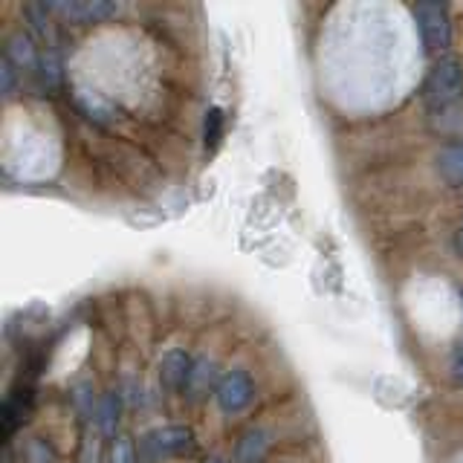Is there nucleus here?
Returning a JSON list of instances; mask_svg holds the SVG:
<instances>
[{"instance_id": "obj_20", "label": "nucleus", "mask_w": 463, "mask_h": 463, "mask_svg": "<svg viewBox=\"0 0 463 463\" xmlns=\"http://www.w3.org/2000/svg\"><path fill=\"white\" fill-rule=\"evenodd\" d=\"M206 463H223V460H221V458H209Z\"/></svg>"}, {"instance_id": "obj_9", "label": "nucleus", "mask_w": 463, "mask_h": 463, "mask_svg": "<svg viewBox=\"0 0 463 463\" xmlns=\"http://www.w3.org/2000/svg\"><path fill=\"white\" fill-rule=\"evenodd\" d=\"M269 434L264 429H246L235 443V463H264L269 455Z\"/></svg>"}, {"instance_id": "obj_15", "label": "nucleus", "mask_w": 463, "mask_h": 463, "mask_svg": "<svg viewBox=\"0 0 463 463\" xmlns=\"http://www.w3.org/2000/svg\"><path fill=\"white\" fill-rule=\"evenodd\" d=\"M99 426L105 434H113L116 431V420H119V397L116 394H108L105 400L99 402Z\"/></svg>"}, {"instance_id": "obj_3", "label": "nucleus", "mask_w": 463, "mask_h": 463, "mask_svg": "<svg viewBox=\"0 0 463 463\" xmlns=\"http://www.w3.org/2000/svg\"><path fill=\"white\" fill-rule=\"evenodd\" d=\"M47 9L72 24H101L122 12V6L110 0H58V4H47Z\"/></svg>"}, {"instance_id": "obj_11", "label": "nucleus", "mask_w": 463, "mask_h": 463, "mask_svg": "<svg viewBox=\"0 0 463 463\" xmlns=\"http://www.w3.org/2000/svg\"><path fill=\"white\" fill-rule=\"evenodd\" d=\"M35 79L41 84V90H52V87L61 81V64H58V55L55 52L41 55L38 70H35Z\"/></svg>"}, {"instance_id": "obj_17", "label": "nucleus", "mask_w": 463, "mask_h": 463, "mask_svg": "<svg viewBox=\"0 0 463 463\" xmlns=\"http://www.w3.org/2000/svg\"><path fill=\"white\" fill-rule=\"evenodd\" d=\"M18 79H21V72L14 70L6 58L0 61V93H4L6 99H12L14 96V87H18Z\"/></svg>"}, {"instance_id": "obj_7", "label": "nucleus", "mask_w": 463, "mask_h": 463, "mask_svg": "<svg viewBox=\"0 0 463 463\" xmlns=\"http://www.w3.org/2000/svg\"><path fill=\"white\" fill-rule=\"evenodd\" d=\"M192 356H188L183 347H174L163 359H159V383L165 391H185L188 383V371H192Z\"/></svg>"}, {"instance_id": "obj_6", "label": "nucleus", "mask_w": 463, "mask_h": 463, "mask_svg": "<svg viewBox=\"0 0 463 463\" xmlns=\"http://www.w3.org/2000/svg\"><path fill=\"white\" fill-rule=\"evenodd\" d=\"M4 58L6 61L18 70V72H35L38 70V47H35V38L24 33V29H18V33H12L6 38V50H4Z\"/></svg>"}, {"instance_id": "obj_16", "label": "nucleus", "mask_w": 463, "mask_h": 463, "mask_svg": "<svg viewBox=\"0 0 463 463\" xmlns=\"http://www.w3.org/2000/svg\"><path fill=\"white\" fill-rule=\"evenodd\" d=\"M26 463H55V452H52V446L47 440H41L35 438L33 443L26 446V452H24Z\"/></svg>"}, {"instance_id": "obj_19", "label": "nucleus", "mask_w": 463, "mask_h": 463, "mask_svg": "<svg viewBox=\"0 0 463 463\" xmlns=\"http://www.w3.org/2000/svg\"><path fill=\"white\" fill-rule=\"evenodd\" d=\"M455 250H458V255L463 258V229L455 235Z\"/></svg>"}, {"instance_id": "obj_18", "label": "nucleus", "mask_w": 463, "mask_h": 463, "mask_svg": "<svg viewBox=\"0 0 463 463\" xmlns=\"http://www.w3.org/2000/svg\"><path fill=\"white\" fill-rule=\"evenodd\" d=\"M452 376H455V383H463V347L452 359Z\"/></svg>"}, {"instance_id": "obj_14", "label": "nucleus", "mask_w": 463, "mask_h": 463, "mask_svg": "<svg viewBox=\"0 0 463 463\" xmlns=\"http://www.w3.org/2000/svg\"><path fill=\"white\" fill-rule=\"evenodd\" d=\"M108 463H139L137 458V443L128 438V434H116L110 443V458Z\"/></svg>"}, {"instance_id": "obj_8", "label": "nucleus", "mask_w": 463, "mask_h": 463, "mask_svg": "<svg viewBox=\"0 0 463 463\" xmlns=\"http://www.w3.org/2000/svg\"><path fill=\"white\" fill-rule=\"evenodd\" d=\"M223 376H217V365L209 356H194L192 371H188V383H185V394L192 400H203L212 391H217Z\"/></svg>"}, {"instance_id": "obj_1", "label": "nucleus", "mask_w": 463, "mask_h": 463, "mask_svg": "<svg viewBox=\"0 0 463 463\" xmlns=\"http://www.w3.org/2000/svg\"><path fill=\"white\" fill-rule=\"evenodd\" d=\"M423 99L431 110H449L463 99V64L458 58H440L429 70L423 84Z\"/></svg>"}, {"instance_id": "obj_2", "label": "nucleus", "mask_w": 463, "mask_h": 463, "mask_svg": "<svg viewBox=\"0 0 463 463\" xmlns=\"http://www.w3.org/2000/svg\"><path fill=\"white\" fill-rule=\"evenodd\" d=\"M414 24L426 52H443L452 41V21H449V9L443 4H417Z\"/></svg>"}, {"instance_id": "obj_10", "label": "nucleus", "mask_w": 463, "mask_h": 463, "mask_svg": "<svg viewBox=\"0 0 463 463\" xmlns=\"http://www.w3.org/2000/svg\"><path fill=\"white\" fill-rule=\"evenodd\" d=\"M434 165L449 185H463V139L443 145L434 156Z\"/></svg>"}, {"instance_id": "obj_4", "label": "nucleus", "mask_w": 463, "mask_h": 463, "mask_svg": "<svg viewBox=\"0 0 463 463\" xmlns=\"http://www.w3.org/2000/svg\"><path fill=\"white\" fill-rule=\"evenodd\" d=\"M255 397L252 376L246 371H229L214 391V402L223 414H241Z\"/></svg>"}, {"instance_id": "obj_5", "label": "nucleus", "mask_w": 463, "mask_h": 463, "mask_svg": "<svg viewBox=\"0 0 463 463\" xmlns=\"http://www.w3.org/2000/svg\"><path fill=\"white\" fill-rule=\"evenodd\" d=\"M142 446H145V452L156 460L177 458V455H188L194 449V434L188 426H165V429H154Z\"/></svg>"}, {"instance_id": "obj_12", "label": "nucleus", "mask_w": 463, "mask_h": 463, "mask_svg": "<svg viewBox=\"0 0 463 463\" xmlns=\"http://www.w3.org/2000/svg\"><path fill=\"white\" fill-rule=\"evenodd\" d=\"M26 414H29V400H24L21 394H12L4 402V431L12 434L26 420Z\"/></svg>"}, {"instance_id": "obj_13", "label": "nucleus", "mask_w": 463, "mask_h": 463, "mask_svg": "<svg viewBox=\"0 0 463 463\" xmlns=\"http://www.w3.org/2000/svg\"><path fill=\"white\" fill-rule=\"evenodd\" d=\"M223 110L221 108H209L206 110V122H203V145H206V151H214L217 142L223 137Z\"/></svg>"}]
</instances>
